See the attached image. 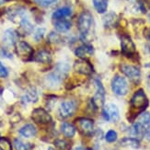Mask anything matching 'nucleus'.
Masks as SVG:
<instances>
[{
    "mask_svg": "<svg viewBox=\"0 0 150 150\" xmlns=\"http://www.w3.org/2000/svg\"><path fill=\"white\" fill-rule=\"evenodd\" d=\"M93 23H94L93 17L88 11H85V12L81 13L79 18H78L77 28L80 32V36L84 41L86 40V38L89 34L91 29H92Z\"/></svg>",
    "mask_w": 150,
    "mask_h": 150,
    "instance_id": "nucleus-1",
    "label": "nucleus"
},
{
    "mask_svg": "<svg viewBox=\"0 0 150 150\" xmlns=\"http://www.w3.org/2000/svg\"><path fill=\"white\" fill-rule=\"evenodd\" d=\"M110 86H112V92L117 96H125L128 93L129 86L126 79L123 76H115L112 78Z\"/></svg>",
    "mask_w": 150,
    "mask_h": 150,
    "instance_id": "nucleus-2",
    "label": "nucleus"
},
{
    "mask_svg": "<svg viewBox=\"0 0 150 150\" xmlns=\"http://www.w3.org/2000/svg\"><path fill=\"white\" fill-rule=\"evenodd\" d=\"M131 106L133 109L139 110L140 112L144 110L148 106V99L143 89L135 91L131 99Z\"/></svg>",
    "mask_w": 150,
    "mask_h": 150,
    "instance_id": "nucleus-3",
    "label": "nucleus"
},
{
    "mask_svg": "<svg viewBox=\"0 0 150 150\" xmlns=\"http://www.w3.org/2000/svg\"><path fill=\"white\" fill-rule=\"evenodd\" d=\"M16 52L18 57L24 61H29L33 58V49L26 42H18L16 43Z\"/></svg>",
    "mask_w": 150,
    "mask_h": 150,
    "instance_id": "nucleus-4",
    "label": "nucleus"
},
{
    "mask_svg": "<svg viewBox=\"0 0 150 150\" xmlns=\"http://www.w3.org/2000/svg\"><path fill=\"white\" fill-rule=\"evenodd\" d=\"M76 110V104L74 100H64L61 102L58 113L61 118L67 119L72 116Z\"/></svg>",
    "mask_w": 150,
    "mask_h": 150,
    "instance_id": "nucleus-5",
    "label": "nucleus"
},
{
    "mask_svg": "<svg viewBox=\"0 0 150 150\" xmlns=\"http://www.w3.org/2000/svg\"><path fill=\"white\" fill-rule=\"evenodd\" d=\"M102 116L106 121H110L116 122L120 119V112L119 109L115 104L113 103H109L102 110Z\"/></svg>",
    "mask_w": 150,
    "mask_h": 150,
    "instance_id": "nucleus-6",
    "label": "nucleus"
},
{
    "mask_svg": "<svg viewBox=\"0 0 150 150\" xmlns=\"http://www.w3.org/2000/svg\"><path fill=\"white\" fill-rule=\"evenodd\" d=\"M121 47H122V53L126 57L133 58L134 55L136 54L135 45H134V42L132 41V39L127 35H125L122 37Z\"/></svg>",
    "mask_w": 150,
    "mask_h": 150,
    "instance_id": "nucleus-7",
    "label": "nucleus"
},
{
    "mask_svg": "<svg viewBox=\"0 0 150 150\" xmlns=\"http://www.w3.org/2000/svg\"><path fill=\"white\" fill-rule=\"evenodd\" d=\"M31 119L39 125H48L52 122L51 115L42 108H37L32 110Z\"/></svg>",
    "mask_w": 150,
    "mask_h": 150,
    "instance_id": "nucleus-8",
    "label": "nucleus"
},
{
    "mask_svg": "<svg viewBox=\"0 0 150 150\" xmlns=\"http://www.w3.org/2000/svg\"><path fill=\"white\" fill-rule=\"evenodd\" d=\"M95 85L96 93L92 99V103L96 108H98L100 106H102L104 104V101H105V89H104L101 81L99 79L95 80Z\"/></svg>",
    "mask_w": 150,
    "mask_h": 150,
    "instance_id": "nucleus-9",
    "label": "nucleus"
},
{
    "mask_svg": "<svg viewBox=\"0 0 150 150\" xmlns=\"http://www.w3.org/2000/svg\"><path fill=\"white\" fill-rule=\"evenodd\" d=\"M79 131L85 135H91L94 132V122L88 118H80L76 121Z\"/></svg>",
    "mask_w": 150,
    "mask_h": 150,
    "instance_id": "nucleus-10",
    "label": "nucleus"
},
{
    "mask_svg": "<svg viewBox=\"0 0 150 150\" xmlns=\"http://www.w3.org/2000/svg\"><path fill=\"white\" fill-rule=\"evenodd\" d=\"M121 71L122 72V74H125L131 80L136 81V80H138L141 76L140 69L134 66H131V64H122Z\"/></svg>",
    "mask_w": 150,
    "mask_h": 150,
    "instance_id": "nucleus-11",
    "label": "nucleus"
},
{
    "mask_svg": "<svg viewBox=\"0 0 150 150\" xmlns=\"http://www.w3.org/2000/svg\"><path fill=\"white\" fill-rule=\"evenodd\" d=\"M74 69L76 72L83 75H89L93 72V67L86 59H80L76 61L74 64Z\"/></svg>",
    "mask_w": 150,
    "mask_h": 150,
    "instance_id": "nucleus-12",
    "label": "nucleus"
},
{
    "mask_svg": "<svg viewBox=\"0 0 150 150\" xmlns=\"http://www.w3.org/2000/svg\"><path fill=\"white\" fill-rule=\"evenodd\" d=\"M18 32H17L14 29H8L4 32L2 41L6 46H13V45H16V43L18 42Z\"/></svg>",
    "mask_w": 150,
    "mask_h": 150,
    "instance_id": "nucleus-13",
    "label": "nucleus"
},
{
    "mask_svg": "<svg viewBox=\"0 0 150 150\" xmlns=\"http://www.w3.org/2000/svg\"><path fill=\"white\" fill-rule=\"evenodd\" d=\"M64 77V76H62L61 74L58 73L57 71L54 70V72L50 73L46 76V78H45V82H46V85L48 87H50L52 88H54L62 83Z\"/></svg>",
    "mask_w": 150,
    "mask_h": 150,
    "instance_id": "nucleus-14",
    "label": "nucleus"
},
{
    "mask_svg": "<svg viewBox=\"0 0 150 150\" xmlns=\"http://www.w3.org/2000/svg\"><path fill=\"white\" fill-rule=\"evenodd\" d=\"M93 53L94 49L89 44H83L81 46L77 47L75 51V54L80 59H86V58L92 55Z\"/></svg>",
    "mask_w": 150,
    "mask_h": 150,
    "instance_id": "nucleus-15",
    "label": "nucleus"
},
{
    "mask_svg": "<svg viewBox=\"0 0 150 150\" xmlns=\"http://www.w3.org/2000/svg\"><path fill=\"white\" fill-rule=\"evenodd\" d=\"M33 31V25L30 23L27 17H24L19 21V30L18 32L22 35H29Z\"/></svg>",
    "mask_w": 150,
    "mask_h": 150,
    "instance_id": "nucleus-16",
    "label": "nucleus"
},
{
    "mask_svg": "<svg viewBox=\"0 0 150 150\" xmlns=\"http://www.w3.org/2000/svg\"><path fill=\"white\" fill-rule=\"evenodd\" d=\"M18 133H19V134L25 138H31V137H33V136L36 135L37 129L33 125L28 123V125L22 126L21 129H19Z\"/></svg>",
    "mask_w": 150,
    "mask_h": 150,
    "instance_id": "nucleus-17",
    "label": "nucleus"
},
{
    "mask_svg": "<svg viewBox=\"0 0 150 150\" xmlns=\"http://www.w3.org/2000/svg\"><path fill=\"white\" fill-rule=\"evenodd\" d=\"M71 14H72V10H71L70 8H68V6H63V8L56 9L53 13V18L55 19V21H57V19H64V18L71 16Z\"/></svg>",
    "mask_w": 150,
    "mask_h": 150,
    "instance_id": "nucleus-18",
    "label": "nucleus"
},
{
    "mask_svg": "<svg viewBox=\"0 0 150 150\" xmlns=\"http://www.w3.org/2000/svg\"><path fill=\"white\" fill-rule=\"evenodd\" d=\"M33 59L38 62V63H43V64H47L50 63L52 60V55L46 50H41L39 51L38 53L33 56Z\"/></svg>",
    "mask_w": 150,
    "mask_h": 150,
    "instance_id": "nucleus-19",
    "label": "nucleus"
},
{
    "mask_svg": "<svg viewBox=\"0 0 150 150\" xmlns=\"http://www.w3.org/2000/svg\"><path fill=\"white\" fill-rule=\"evenodd\" d=\"M60 129L62 134L67 138H72L76 134V127L69 122H63Z\"/></svg>",
    "mask_w": 150,
    "mask_h": 150,
    "instance_id": "nucleus-20",
    "label": "nucleus"
},
{
    "mask_svg": "<svg viewBox=\"0 0 150 150\" xmlns=\"http://www.w3.org/2000/svg\"><path fill=\"white\" fill-rule=\"evenodd\" d=\"M38 92L35 88H30L22 97V102L25 103H34L38 100Z\"/></svg>",
    "mask_w": 150,
    "mask_h": 150,
    "instance_id": "nucleus-21",
    "label": "nucleus"
},
{
    "mask_svg": "<svg viewBox=\"0 0 150 150\" xmlns=\"http://www.w3.org/2000/svg\"><path fill=\"white\" fill-rule=\"evenodd\" d=\"M120 145L126 147L132 148H139L140 147V141L134 137H125L120 141Z\"/></svg>",
    "mask_w": 150,
    "mask_h": 150,
    "instance_id": "nucleus-22",
    "label": "nucleus"
},
{
    "mask_svg": "<svg viewBox=\"0 0 150 150\" xmlns=\"http://www.w3.org/2000/svg\"><path fill=\"white\" fill-rule=\"evenodd\" d=\"M54 28L59 32H67L71 28V22L67 19H57L54 22Z\"/></svg>",
    "mask_w": 150,
    "mask_h": 150,
    "instance_id": "nucleus-23",
    "label": "nucleus"
},
{
    "mask_svg": "<svg viewBox=\"0 0 150 150\" xmlns=\"http://www.w3.org/2000/svg\"><path fill=\"white\" fill-rule=\"evenodd\" d=\"M96 11L100 14L105 13L108 9V0H92Z\"/></svg>",
    "mask_w": 150,
    "mask_h": 150,
    "instance_id": "nucleus-24",
    "label": "nucleus"
},
{
    "mask_svg": "<svg viewBox=\"0 0 150 150\" xmlns=\"http://www.w3.org/2000/svg\"><path fill=\"white\" fill-rule=\"evenodd\" d=\"M116 19H117V16L115 13L113 12L108 13V14L105 15L103 18V24L106 28H110L115 24Z\"/></svg>",
    "mask_w": 150,
    "mask_h": 150,
    "instance_id": "nucleus-25",
    "label": "nucleus"
},
{
    "mask_svg": "<svg viewBox=\"0 0 150 150\" xmlns=\"http://www.w3.org/2000/svg\"><path fill=\"white\" fill-rule=\"evenodd\" d=\"M14 146L16 150H31L32 146L29 143H25L21 139L14 140Z\"/></svg>",
    "mask_w": 150,
    "mask_h": 150,
    "instance_id": "nucleus-26",
    "label": "nucleus"
},
{
    "mask_svg": "<svg viewBox=\"0 0 150 150\" xmlns=\"http://www.w3.org/2000/svg\"><path fill=\"white\" fill-rule=\"evenodd\" d=\"M54 70L57 71V72L61 74L62 76H66L69 71V66L67 63H58Z\"/></svg>",
    "mask_w": 150,
    "mask_h": 150,
    "instance_id": "nucleus-27",
    "label": "nucleus"
},
{
    "mask_svg": "<svg viewBox=\"0 0 150 150\" xmlns=\"http://www.w3.org/2000/svg\"><path fill=\"white\" fill-rule=\"evenodd\" d=\"M138 122H140L141 125H143L145 127L150 125V113L147 112H142L139 116V121Z\"/></svg>",
    "mask_w": 150,
    "mask_h": 150,
    "instance_id": "nucleus-28",
    "label": "nucleus"
},
{
    "mask_svg": "<svg viewBox=\"0 0 150 150\" xmlns=\"http://www.w3.org/2000/svg\"><path fill=\"white\" fill-rule=\"evenodd\" d=\"M118 138V134L114 130H109L105 134V140L108 143H114Z\"/></svg>",
    "mask_w": 150,
    "mask_h": 150,
    "instance_id": "nucleus-29",
    "label": "nucleus"
},
{
    "mask_svg": "<svg viewBox=\"0 0 150 150\" xmlns=\"http://www.w3.org/2000/svg\"><path fill=\"white\" fill-rule=\"evenodd\" d=\"M54 146L58 150H68L69 149V144L66 140L57 139L54 141Z\"/></svg>",
    "mask_w": 150,
    "mask_h": 150,
    "instance_id": "nucleus-30",
    "label": "nucleus"
},
{
    "mask_svg": "<svg viewBox=\"0 0 150 150\" xmlns=\"http://www.w3.org/2000/svg\"><path fill=\"white\" fill-rule=\"evenodd\" d=\"M0 150H12L10 141L6 137H0Z\"/></svg>",
    "mask_w": 150,
    "mask_h": 150,
    "instance_id": "nucleus-31",
    "label": "nucleus"
},
{
    "mask_svg": "<svg viewBox=\"0 0 150 150\" xmlns=\"http://www.w3.org/2000/svg\"><path fill=\"white\" fill-rule=\"evenodd\" d=\"M33 1L40 6H42V8H47V6H50L52 5L55 4L58 0H33Z\"/></svg>",
    "mask_w": 150,
    "mask_h": 150,
    "instance_id": "nucleus-32",
    "label": "nucleus"
},
{
    "mask_svg": "<svg viewBox=\"0 0 150 150\" xmlns=\"http://www.w3.org/2000/svg\"><path fill=\"white\" fill-rule=\"evenodd\" d=\"M45 31H46V30H45L44 28H39L35 30L34 34H33V38L34 40L36 42H40L42 39L44 37L45 35Z\"/></svg>",
    "mask_w": 150,
    "mask_h": 150,
    "instance_id": "nucleus-33",
    "label": "nucleus"
},
{
    "mask_svg": "<svg viewBox=\"0 0 150 150\" xmlns=\"http://www.w3.org/2000/svg\"><path fill=\"white\" fill-rule=\"evenodd\" d=\"M8 76V71L6 69V67L4 66V64L0 62V77H6Z\"/></svg>",
    "mask_w": 150,
    "mask_h": 150,
    "instance_id": "nucleus-34",
    "label": "nucleus"
},
{
    "mask_svg": "<svg viewBox=\"0 0 150 150\" xmlns=\"http://www.w3.org/2000/svg\"><path fill=\"white\" fill-rule=\"evenodd\" d=\"M0 56L5 58H12V54L6 48H0Z\"/></svg>",
    "mask_w": 150,
    "mask_h": 150,
    "instance_id": "nucleus-35",
    "label": "nucleus"
},
{
    "mask_svg": "<svg viewBox=\"0 0 150 150\" xmlns=\"http://www.w3.org/2000/svg\"><path fill=\"white\" fill-rule=\"evenodd\" d=\"M48 39L50 40V42H59L60 37H59V35H58L57 33H55V32H52V33H50Z\"/></svg>",
    "mask_w": 150,
    "mask_h": 150,
    "instance_id": "nucleus-36",
    "label": "nucleus"
},
{
    "mask_svg": "<svg viewBox=\"0 0 150 150\" xmlns=\"http://www.w3.org/2000/svg\"><path fill=\"white\" fill-rule=\"evenodd\" d=\"M147 83H148V87H149V88H150V76H149V77H148V80H147Z\"/></svg>",
    "mask_w": 150,
    "mask_h": 150,
    "instance_id": "nucleus-37",
    "label": "nucleus"
},
{
    "mask_svg": "<svg viewBox=\"0 0 150 150\" xmlns=\"http://www.w3.org/2000/svg\"><path fill=\"white\" fill-rule=\"evenodd\" d=\"M147 38H148V40L150 41V32H149V33H148V35H147Z\"/></svg>",
    "mask_w": 150,
    "mask_h": 150,
    "instance_id": "nucleus-38",
    "label": "nucleus"
},
{
    "mask_svg": "<svg viewBox=\"0 0 150 150\" xmlns=\"http://www.w3.org/2000/svg\"><path fill=\"white\" fill-rule=\"evenodd\" d=\"M148 21H150V13H149V14H148Z\"/></svg>",
    "mask_w": 150,
    "mask_h": 150,
    "instance_id": "nucleus-39",
    "label": "nucleus"
},
{
    "mask_svg": "<svg viewBox=\"0 0 150 150\" xmlns=\"http://www.w3.org/2000/svg\"><path fill=\"white\" fill-rule=\"evenodd\" d=\"M47 150H54V149H53V148H52V147H50V148H48Z\"/></svg>",
    "mask_w": 150,
    "mask_h": 150,
    "instance_id": "nucleus-40",
    "label": "nucleus"
},
{
    "mask_svg": "<svg viewBox=\"0 0 150 150\" xmlns=\"http://www.w3.org/2000/svg\"><path fill=\"white\" fill-rule=\"evenodd\" d=\"M2 126V122H1V121H0V127Z\"/></svg>",
    "mask_w": 150,
    "mask_h": 150,
    "instance_id": "nucleus-41",
    "label": "nucleus"
},
{
    "mask_svg": "<svg viewBox=\"0 0 150 150\" xmlns=\"http://www.w3.org/2000/svg\"><path fill=\"white\" fill-rule=\"evenodd\" d=\"M86 150H93V149H91V148H88V149H86Z\"/></svg>",
    "mask_w": 150,
    "mask_h": 150,
    "instance_id": "nucleus-42",
    "label": "nucleus"
},
{
    "mask_svg": "<svg viewBox=\"0 0 150 150\" xmlns=\"http://www.w3.org/2000/svg\"><path fill=\"white\" fill-rule=\"evenodd\" d=\"M6 1H9V0H6Z\"/></svg>",
    "mask_w": 150,
    "mask_h": 150,
    "instance_id": "nucleus-43",
    "label": "nucleus"
}]
</instances>
